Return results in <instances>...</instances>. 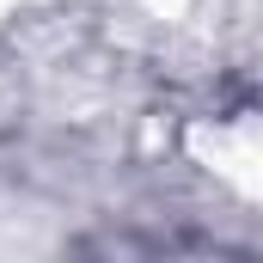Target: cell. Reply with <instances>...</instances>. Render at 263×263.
<instances>
[{
    "mask_svg": "<svg viewBox=\"0 0 263 263\" xmlns=\"http://www.w3.org/2000/svg\"><path fill=\"white\" fill-rule=\"evenodd\" d=\"M190 159L263 208V123H196L184 135Z\"/></svg>",
    "mask_w": 263,
    "mask_h": 263,
    "instance_id": "cell-1",
    "label": "cell"
},
{
    "mask_svg": "<svg viewBox=\"0 0 263 263\" xmlns=\"http://www.w3.org/2000/svg\"><path fill=\"white\" fill-rule=\"evenodd\" d=\"M184 6H190V0H147L153 18H184Z\"/></svg>",
    "mask_w": 263,
    "mask_h": 263,
    "instance_id": "cell-2",
    "label": "cell"
},
{
    "mask_svg": "<svg viewBox=\"0 0 263 263\" xmlns=\"http://www.w3.org/2000/svg\"><path fill=\"white\" fill-rule=\"evenodd\" d=\"M12 6H18V0H0V12H12Z\"/></svg>",
    "mask_w": 263,
    "mask_h": 263,
    "instance_id": "cell-3",
    "label": "cell"
}]
</instances>
